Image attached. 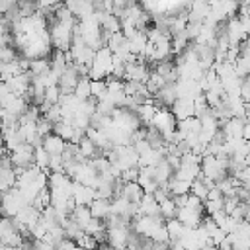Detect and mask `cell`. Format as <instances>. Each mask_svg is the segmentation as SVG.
<instances>
[{
  "label": "cell",
  "instance_id": "cell-22",
  "mask_svg": "<svg viewBox=\"0 0 250 250\" xmlns=\"http://www.w3.org/2000/svg\"><path fill=\"white\" fill-rule=\"evenodd\" d=\"M35 127H37V133L45 139V137H49V135H53V129H55V123H51L45 115H41V119L35 123Z\"/></svg>",
  "mask_w": 250,
  "mask_h": 250
},
{
  "label": "cell",
  "instance_id": "cell-14",
  "mask_svg": "<svg viewBox=\"0 0 250 250\" xmlns=\"http://www.w3.org/2000/svg\"><path fill=\"white\" fill-rule=\"evenodd\" d=\"M53 133L55 135H59L61 139H64L66 143H70L72 141V137H74V125L70 123V121H59V123H55V129H53Z\"/></svg>",
  "mask_w": 250,
  "mask_h": 250
},
{
  "label": "cell",
  "instance_id": "cell-26",
  "mask_svg": "<svg viewBox=\"0 0 250 250\" xmlns=\"http://www.w3.org/2000/svg\"><path fill=\"white\" fill-rule=\"evenodd\" d=\"M107 227H105V223L104 221H100V219H92L88 225H86V229H84V232L86 234H98V232H102V230H105Z\"/></svg>",
  "mask_w": 250,
  "mask_h": 250
},
{
  "label": "cell",
  "instance_id": "cell-24",
  "mask_svg": "<svg viewBox=\"0 0 250 250\" xmlns=\"http://www.w3.org/2000/svg\"><path fill=\"white\" fill-rule=\"evenodd\" d=\"M107 94V84L105 80H92V98L102 100Z\"/></svg>",
  "mask_w": 250,
  "mask_h": 250
},
{
  "label": "cell",
  "instance_id": "cell-17",
  "mask_svg": "<svg viewBox=\"0 0 250 250\" xmlns=\"http://www.w3.org/2000/svg\"><path fill=\"white\" fill-rule=\"evenodd\" d=\"M160 213L164 217V221H170V219H176V213H178V205L174 201V197H168L160 203Z\"/></svg>",
  "mask_w": 250,
  "mask_h": 250
},
{
  "label": "cell",
  "instance_id": "cell-32",
  "mask_svg": "<svg viewBox=\"0 0 250 250\" xmlns=\"http://www.w3.org/2000/svg\"><path fill=\"white\" fill-rule=\"evenodd\" d=\"M242 139L244 141H250V123L244 125V133H242Z\"/></svg>",
  "mask_w": 250,
  "mask_h": 250
},
{
  "label": "cell",
  "instance_id": "cell-11",
  "mask_svg": "<svg viewBox=\"0 0 250 250\" xmlns=\"http://www.w3.org/2000/svg\"><path fill=\"white\" fill-rule=\"evenodd\" d=\"M121 197H125L131 203H141V199L145 197V191H143V188H141L139 182H129V184L123 186Z\"/></svg>",
  "mask_w": 250,
  "mask_h": 250
},
{
  "label": "cell",
  "instance_id": "cell-15",
  "mask_svg": "<svg viewBox=\"0 0 250 250\" xmlns=\"http://www.w3.org/2000/svg\"><path fill=\"white\" fill-rule=\"evenodd\" d=\"M74 96L80 100V102H86L92 98V80L90 78H80L76 90H74Z\"/></svg>",
  "mask_w": 250,
  "mask_h": 250
},
{
  "label": "cell",
  "instance_id": "cell-25",
  "mask_svg": "<svg viewBox=\"0 0 250 250\" xmlns=\"http://www.w3.org/2000/svg\"><path fill=\"white\" fill-rule=\"evenodd\" d=\"M18 59H20V57H18V53H16L14 47H0V62H2V64L14 62V61H18Z\"/></svg>",
  "mask_w": 250,
  "mask_h": 250
},
{
  "label": "cell",
  "instance_id": "cell-27",
  "mask_svg": "<svg viewBox=\"0 0 250 250\" xmlns=\"http://www.w3.org/2000/svg\"><path fill=\"white\" fill-rule=\"evenodd\" d=\"M242 201L238 199V197H225V205H223V211L229 215V217H232V213L236 211V207L240 205Z\"/></svg>",
  "mask_w": 250,
  "mask_h": 250
},
{
  "label": "cell",
  "instance_id": "cell-8",
  "mask_svg": "<svg viewBox=\"0 0 250 250\" xmlns=\"http://www.w3.org/2000/svg\"><path fill=\"white\" fill-rule=\"evenodd\" d=\"M90 211H92L94 219L105 221L111 215V201L109 199H94L92 205H90Z\"/></svg>",
  "mask_w": 250,
  "mask_h": 250
},
{
  "label": "cell",
  "instance_id": "cell-5",
  "mask_svg": "<svg viewBox=\"0 0 250 250\" xmlns=\"http://www.w3.org/2000/svg\"><path fill=\"white\" fill-rule=\"evenodd\" d=\"M66 145H68V143H66L64 139H61L59 135H55V133L43 139V148H45L51 156H61V154L66 150Z\"/></svg>",
  "mask_w": 250,
  "mask_h": 250
},
{
  "label": "cell",
  "instance_id": "cell-21",
  "mask_svg": "<svg viewBox=\"0 0 250 250\" xmlns=\"http://www.w3.org/2000/svg\"><path fill=\"white\" fill-rule=\"evenodd\" d=\"M209 191H211V189H209V188H207V186H205L201 180H195V182L191 184V195L199 197L203 203L207 201V197H209Z\"/></svg>",
  "mask_w": 250,
  "mask_h": 250
},
{
  "label": "cell",
  "instance_id": "cell-4",
  "mask_svg": "<svg viewBox=\"0 0 250 250\" xmlns=\"http://www.w3.org/2000/svg\"><path fill=\"white\" fill-rule=\"evenodd\" d=\"M139 217H162L160 203L154 199V195L145 193V197L139 203Z\"/></svg>",
  "mask_w": 250,
  "mask_h": 250
},
{
  "label": "cell",
  "instance_id": "cell-31",
  "mask_svg": "<svg viewBox=\"0 0 250 250\" xmlns=\"http://www.w3.org/2000/svg\"><path fill=\"white\" fill-rule=\"evenodd\" d=\"M189 195H191V193H186V195H176V197H174V201H176V205H178V209H184V207H188V201H189Z\"/></svg>",
  "mask_w": 250,
  "mask_h": 250
},
{
  "label": "cell",
  "instance_id": "cell-29",
  "mask_svg": "<svg viewBox=\"0 0 250 250\" xmlns=\"http://www.w3.org/2000/svg\"><path fill=\"white\" fill-rule=\"evenodd\" d=\"M31 250H57V246L47 240H31Z\"/></svg>",
  "mask_w": 250,
  "mask_h": 250
},
{
  "label": "cell",
  "instance_id": "cell-23",
  "mask_svg": "<svg viewBox=\"0 0 250 250\" xmlns=\"http://www.w3.org/2000/svg\"><path fill=\"white\" fill-rule=\"evenodd\" d=\"M76 244L82 248V250H98V240L92 236V234H82L78 240H76Z\"/></svg>",
  "mask_w": 250,
  "mask_h": 250
},
{
  "label": "cell",
  "instance_id": "cell-1",
  "mask_svg": "<svg viewBox=\"0 0 250 250\" xmlns=\"http://www.w3.org/2000/svg\"><path fill=\"white\" fill-rule=\"evenodd\" d=\"M14 168H29L35 164V146L29 143H21L16 150L10 154Z\"/></svg>",
  "mask_w": 250,
  "mask_h": 250
},
{
  "label": "cell",
  "instance_id": "cell-3",
  "mask_svg": "<svg viewBox=\"0 0 250 250\" xmlns=\"http://www.w3.org/2000/svg\"><path fill=\"white\" fill-rule=\"evenodd\" d=\"M203 217H205L203 211H195V209H189V207L178 209V213H176V219H178L184 227H188V229H199Z\"/></svg>",
  "mask_w": 250,
  "mask_h": 250
},
{
  "label": "cell",
  "instance_id": "cell-10",
  "mask_svg": "<svg viewBox=\"0 0 250 250\" xmlns=\"http://www.w3.org/2000/svg\"><path fill=\"white\" fill-rule=\"evenodd\" d=\"M174 168H172V164L164 158V160H160L158 164H156V168H154V180L158 182V184H166V182H170V180H174Z\"/></svg>",
  "mask_w": 250,
  "mask_h": 250
},
{
  "label": "cell",
  "instance_id": "cell-28",
  "mask_svg": "<svg viewBox=\"0 0 250 250\" xmlns=\"http://www.w3.org/2000/svg\"><path fill=\"white\" fill-rule=\"evenodd\" d=\"M240 98L244 104H250V74L246 78H242V84H240Z\"/></svg>",
  "mask_w": 250,
  "mask_h": 250
},
{
  "label": "cell",
  "instance_id": "cell-18",
  "mask_svg": "<svg viewBox=\"0 0 250 250\" xmlns=\"http://www.w3.org/2000/svg\"><path fill=\"white\" fill-rule=\"evenodd\" d=\"M49 162H51V154H49L43 146L35 148V164L39 166V170H41V172L51 174V172H49Z\"/></svg>",
  "mask_w": 250,
  "mask_h": 250
},
{
  "label": "cell",
  "instance_id": "cell-30",
  "mask_svg": "<svg viewBox=\"0 0 250 250\" xmlns=\"http://www.w3.org/2000/svg\"><path fill=\"white\" fill-rule=\"evenodd\" d=\"M223 199H225V195H223V191H221L219 188H213V189L209 191L207 201H223Z\"/></svg>",
  "mask_w": 250,
  "mask_h": 250
},
{
  "label": "cell",
  "instance_id": "cell-12",
  "mask_svg": "<svg viewBox=\"0 0 250 250\" xmlns=\"http://www.w3.org/2000/svg\"><path fill=\"white\" fill-rule=\"evenodd\" d=\"M70 219H72L76 225H80L82 229H86V225L94 219V217H92V211H90V205H76V209L72 211Z\"/></svg>",
  "mask_w": 250,
  "mask_h": 250
},
{
  "label": "cell",
  "instance_id": "cell-6",
  "mask_svg": "<svg viewBox=\"0 0 250 250\" xmlns=\"http://www.w3.org/2000/svg\"><path fill=\"white\" fill-rule=\"evenodd\" d=\"M72 197H74L76 205H92V201L96 199V189H94V188H86V186L74 182Z\"/></svg>",
  "mask_w": 250,
  "mask_h": 250
},
{
  "label": "cell",
  "instance_id": "cell-20",
  "mask_svg": "<svg viewBox=\"0 0 250 250\" xmlns=\"http://www.w3.org/2000/svg\"><path fill=\"white\" fill-rule=\"evenodd\" d=\"M170 189H172V195H186V193H191V184L189 182H182V180H170Z\"/></svg>",
  "mask_w": 250,
  "mask_h": 250
},
{
  "label": "cell",
  "instance_id": "cell-2",
  "mask_svg": "<svg viewBox=\"0 0 250 250\" xmlns=\"http://www.w3.org/2000/svg\"><path fill=\"white\" fill-rule=\"evenodd\" d=\"M170 111L174 113V117H176L178 121L195 117V104H193V98H178L176 104L170 107Z\"/></svg>",
  "mask_w": 250,
  "mask_h": 250
},
{
  "label": "cell",
  "instance_id": "cell-16",
  "mask_svg": "<svg viewBox=\"0 0 250 250\" xmlns=\"http://www.w3.org/2000/svg\"><path fill=\"white\" fill-rule=\"evenodd\" d=\"M29 72H31L33 76H43V74L51 72V57H49V59H33Z\"/></svg>",
  "mask_w": 250,
  "mask_h": 250
},
{
  "label": "cell",
  "instance_id": "cell-7",
  "mask_svg": "<svg viewBox=\"0 0 250 250\" xmlns=\"http://www.w3.org/2000/svg\"><path fill=\"white\" fill-rule=\"evenodd\" d=\"M14 219H18L21 225H25V227H29V229H33L37 223H39V219H41V211L39 209H35L33 205H25Z\"/></svg>",
  "mask_w": 250,
  "mask_h": 250
},
{
  "label": "cell",
  "instance_id": "cell-19",
  "mask_svg": "<svg viewBox=\"0 0 250 250\" xmlns=\"http://www.w3.org/2000/svg\"><path fill=\"white\" fill-rule=\"evenodd\" d=\"M164 86H166L164 78H162L158 72H152V74H150V78H148V82H146V88H148L150 96H156Z\"/></svg>",
  "mask_w": 250,
  "mask_h": 250
},
{
  "label": "cell",
  "instance_id": "cell-9",
  "mask_svg": "<svg viewBox=\"0 0 250 250\" xmlns=\"http://www.w3.org/2000/svg\"><path fill=\"white\" fill-rule=\"evenodd\" d=\"M244 125H246L244 119H240V117H232V119L227 121V125L223 127V131H225L227 139H242Z\"/></svg>",
  "mask_w": 250,
  "mask_h": 250
},
{
  "label": "cell",
  "instance_id": "cell-13",
  "mask_svg": "<svg viewBox=\"0 0 250 250\" xmlns=\"http://www.w3.org/2000/svg\"><path fill=\"white\" fill-rule=\"evenodd\" d=\"M166 229H168V234H170V242H172V244L180 242L182 236H184L186 230H188V227H184L178 219H170V221H166Z\"/></svg>",
  "mask_w": 250,
  "mask_h": 250
}]
</instances>
